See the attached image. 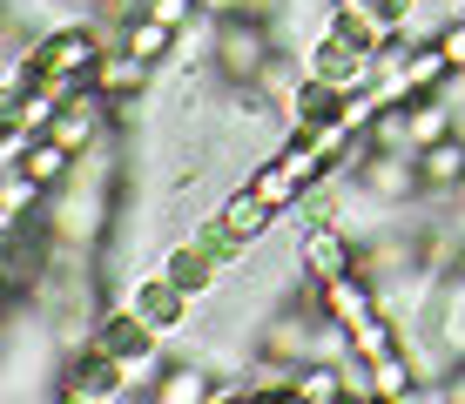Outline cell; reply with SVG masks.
Segmentation results:
<instances>
[{"instance_id":"obj_1","label":"cell","mask_w":465,"mask_h":404,"mask_svg":"<svg viewBox=\"0 0 465 404\" xmlns=\"http://www.w3.org/2000/svg\"><path fill=\"white\" fill-rule=\"evenodd\" d=\"M297 270L311 283H331V277H344V270H358V236H351L338 216H311L297 230Z\"/></svg>"},{"instance_id":"obj_2","label":"cell","mask_w":465,"mask_h":404,"mask_svg":"<svg viewBox=\"0 0 465 404\" xmlns=\"http://www.w3.org/2000/svg\"><path fill=\"white\" fill-rule=\"evenodd\" d=\"M54 398H68V404H108V398H128V378H122V364L108 358L102 344H82L68 364L54 370Z\"/></svg>"},{"instance_id":"obj_3","label":"cell","mask_w":465,"mask_h":404,"mask_svg":"<svg viewBox=\"0 0 465 404\" xmlns=\"http://www.w3.org/2000/svg\"><path fill=\"white\" fill-rule=\"evenodd\" d=\"M27 54H35L47 74H74V81H94V68H102V54H108V41L94 34L88 21H68V27H41V41L27 47Z\"/></svg>"},{"instance_id":"obj_4","label":"cell","mask_w":465,"mask_h":404,"mask_svg":"<svg viewBox=\"0 0 465 404\" xmlns=\"http://www.w3.org/2000/svg\"><path fill=\"white\" fill-rule=\"evenodd\" d=\"M189 303H196V297H189L183 283H169L163 270H155V277H142L135 290H128V310L149 323L155 337H183V330H189Z\"/></svg>"},{"instance_id":"obj_5","label":"cell","mask_w":465,"mask_h":404,"mask_svg":"<svg viewBox=\"0 0 465 404\" xmlns=\"http://www.w3.org/2000/svg\"><path fill=\"white\" fill-rule=\"evenodd\" d=\"M163 277H169V283H183L189 297H216V283H223V256H216V250H203V242L189 236V242H175V250H163Z\"/></svg>"},{"instance_id":"obj_6","label":"cell","mask_w":465,"mask_h":404,"mask_svg":"<svg viewBox=\"0 0 465 404\" xmlns=\"http://www.w3.org/2000/svg\"><path fill=\"white\" fill-rule=\"evenodd\" d=\"M155 81V61H142V54H128V47L115 41L102 54V68H94V94H108V102H142V88Z\"/></svg>"},{"instance_id":"obj_7","label":"cell","mask_w":465,"mask_h":404,"mask_svg":"<svg viewBox=\"0 0 465 404\" xmlns=\"http://www.w3.org/2000/svg\"><path fill=\"white\" fill-rule=\"evenodd\" d=\"M465 189V135L419 149V196H459Z\"/></svg>"},{"instance_id":"obj_8","label":"cell","mask_w":465,"mask_h":404,"mask_svg":"<svg viewBox=\"0 0 465 404\" xmlns=\"http://www.w3.org/2000/svg\"><path fill=\"white\" fill-rule=\"evenodd\" d=\"M398 115H405V149H411V155L431 149V142H445V135H459V115H452V102H445V88H439V94H419V102H405Z\"/></svg>"},{"instance_id":"obj_9","label":"cell","mask_w":465,"mask_h":404,"mask_svg":"<svg viewBox=\"0 0 465 404\" xmlns=\"http://www.w3.org/2000/svg\"><path fill=\"white\" fill-rule=\"evenodd\" d=\"M223 230H230L236 242H256V236H270V222H277V209H270L263 196H256V189L243 182V189H230V196H223Z\"/></svg>"},{"instance_id":"obj_10","label":"cell","mask_w":465,"mask_h":404,"mask_svg":"<svg viewBox=\"0 0 465 404\" xmlns=\"http://www.w3.org/2000/svg\"><path fill=\"white\" fill-rule=\"evenodd\" d=\"M210 384H216V364L169 358V370L155 378V391H149V398H163V404H210Z\"/></svg>"},{"instance_id":"obj_11","label":"cell","mask_w":465,"mask_h":404,"mask_svg":"<svg viewBox=\"0 0 465 404\" xmlns=\"http://www.w3.org/2000/svg\"><path fill=\"white\" fill-rule=\"evenodd\" d=\"M297 404H344L351 398V378H344V358H311L297 370Z\"/></svg>"},{"instance_id":"obj_12","label":"cell","mask_w":465,"mask_h":404,"mask_svg":"<svg viewBox=\"0 0 465 404\" xmlns=\"http://www.w3.org/2000/svg\"><path fill=\"white\" fill-rule=\"evenodd\" d=\"M250 189H256V196H263L270 209H277V216H291V209H303V196H311V189H303V182H297V175H291V169H283V162H277V155H270V162H256V175H250Z\"/></svg>"},{"instance_id":"obj_13","label":"cell","mask_w":465,"mask_h":404,"mask_svg":"<svg viewBox=\"0 0 465 404\" xmlns=\"http://www.w3.org/2000/svg\"><path fill=\"white\" fill-rule=\"evenodd\" d=\"M27 149H35V128L7 115V135H0V175H7V169H21V162H27Z\"/></svg>"},{"instance_id":"obj_14","label":"cell","mask_w":465,"mask_h":404,"mask_svg":"<svg viewBox=\"0 0 465 404\" xmlns=\"http://www.w3.org/2000/svg\"><path fill=\"white\" fill-rule=\"evenodd\" d=\"M431 41H439V54H445V61H452V68L465 74V14H445V27H439Z\"/></svg>"},{"instance_id":"obj_15","label":"cell","mask_w":465,"mask_h":404,"mask_svg":"<svg viewBox=\"0 0 465 404\" xmlns=\"http://www.w3.org/2000/svg\"><path fill=\"white\" fill-rule=\"evenodd\" d=\"M439 391H445V404H465V364L445 370V384H439Z\"/></svg>"}]
</instances>
